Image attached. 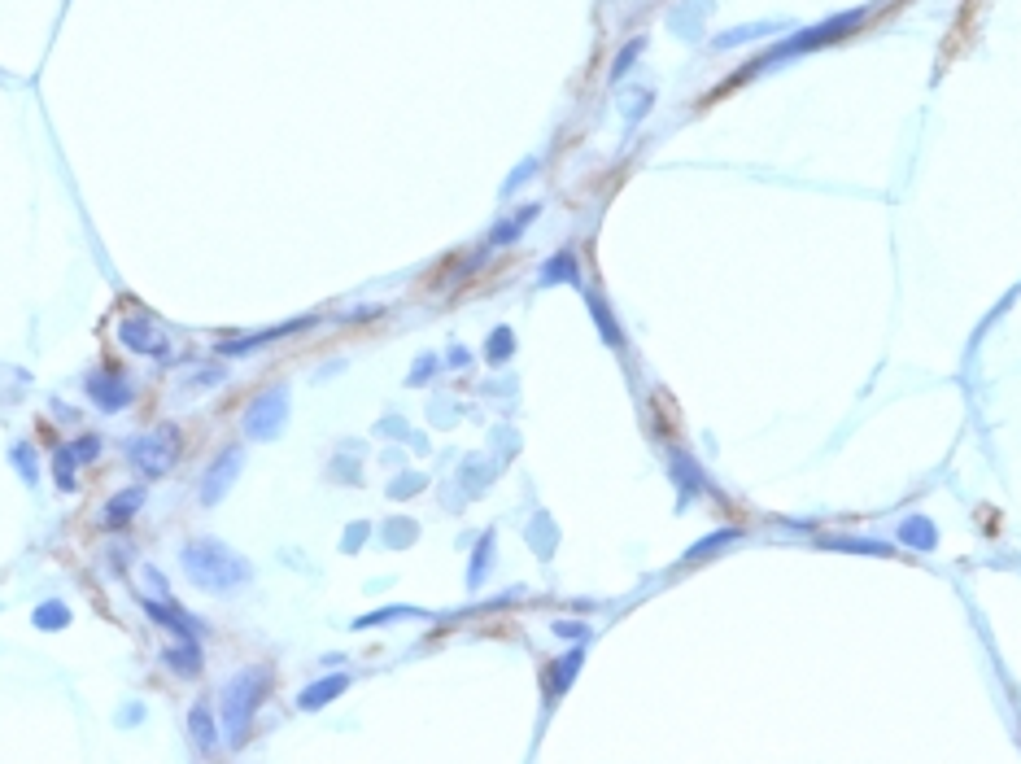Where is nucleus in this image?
Instances as JSON below:
<instances>
[{"label": "nucleus", "mask_w": 1021, "mask_h": 764, "mask_svg": "<svg viewBox=\"0 0 1021 764\" xmlns=\"http://www.w3.org/2000/svg\"><path fill=\"white\" fill-rule=\"evenodd\" d=\"M179 568H184L192 586L206 594H232L254 577V564L245 555H236L227 542H219V537H192V542H184Z\"/></svg>", "instance_id": "f257e3e1"}, {"label": "nucleus", "mask_w": 1021, "mask_h": 764, "mask_svg": "<svg viewBox=\"0 0 1021 764\" xmlns=\"http://www.w3.org/2000/svg\"><path fill=\"white\" fill-rule=\"evenodd\" d=\"M873 9L869 5H856V9H843V14H830L825 22H816V27H799V31H790V40H777L773 49H768L760 62H751L747 70H738V79H755V75H764L768 66H777V62H790V57H799V53H816V49H830V44H838V40H847L851 31L860 27L864 18H869Z\"/></svg>", "instance_id": "f03ea898"}, {"label": "nucleus", "mask_w": 1021, "mask_h": 764, "mask_svg": "<svg viewBox=\"0 0 1021 764\" xmlns=\"http://www.w3.org/2000/svg\"><path fill=\"white\" fill-rule=\"evenodd\" d=\"M271 686V673L262 664H249L240 673L227 677L223 695H219V712H223V738L227 747H245L249 743V725L258 716V703Z\"/></svg>", "instance_id": "7ed1b4c3"}, {"label": "nucleus", "mask_w": 1021, "mask_h": 764, "mask_svg": "<svg viewBox=\"0 0 1021 764\" xmlns=\"http://www.w3.org/2000/svg\"><path fill=\"white\" fill-rule=\"evenodd\" d=\"M179 459V428L175 424H158L149 433L127 437V463L140 468L144 476H166Z\"/></svg>", "instance_id": "20e7f679"}, {"label": "nucleus", "mask_w": 1021, "mask_h": 764, "mask_svg": "<svg viewBox=\"0 0 1021 764\" xmlns=\"http://www.w3.org/2000/svg\"><path fill=\"white\" fill-rule=\"evenodd\" d=\"M288 411H293V393H288V385H271V389H262L258 398L249 402L240 428H245L249 441H275L284 433V424H288Z\"/></svg>", "instance_id": "39448f33"}, {"label": "nucleus", "mask_w": 1021, "mask_h": 764, "mask_svg": "<svg viewBox=\"0 0 1021 764\" xmlns=\"http://www.w3.org/2000/svg\"><path fill=\"white\" fill-rule=\"evenodd\" d=\"M240 463H245V450H240V446H223L219 450V459L201 472V507L223 503V494L236 485V476H240Z\"/></svg>", "instance_id": "423d86ee"}, {"label": "nucleus", "mask_w": 1021, "mask_h": 764, "mask_svg": "<svg viewBox=\"0 0 1021 764\" xmlns=\"http://www.w3.org/2000/svg\"><path fill=\"white\" fill-rule=\"evenodd\" d=\"M83 389H88V402L92 407H101L105 415H114V411H127L131 402H136V389H131V380L127 376H118V372H92L88 380H83Z\"/></svg>", "instance_id": "0eeeda50"}, {"label": "nucleus", "mask_w": 1021, "mask_h": 764, "mask_svg": "<svg viewBox=\"0 0 1021 764\" xmlns=\"http://www.w3.org/2000/svg\"><path fill=\"white\" fill-rule=\"evenodd\" d=\"M118 341H123L127 350H136V354L171 358V345H166V337L158 332V324H153L149 315H127V319H118Z\"/></svg>", "instance_id": "6e6552de"}, {"label": "nucleus", "mask_w": 1021, "mask_h": 764, "mask_svg": "<svg viewBox=\"0 0 1021 764\" xmlns=\"http://www.w3.org/2000/svg\"><path fill=\"white\" fill-rule=\"evenodd\" d=\"M140 607H144V612H149L153 620H158V625L171 629V634H175L179 642H201V634H206V629H201V620H197V616H188L184 607H175V603L140 599Z\"/></svg>", "instance_id": "1a4fd4ad"}, {"label": "nucleus", "mask_w": 1021, "mask_h": 764, "mask_svg": "<svg viewBox=\"0 0 1021 764\" xmlns=\"http://www.w3.org/2000/svg\"><path fill=\"white\" fill-rule=\"evenodd\" d=\"M310 324H315V315H302V319H293V324H280V328H262V332H254V337H236V341H219V345H214V354H223V358H240V354L258 350V345H267V341L293 337V332H302V328H310Z\"/></svg>", "instance_id": "9d476101"}, {"label": "nucleus", "mask_w": 1021, "mask_h": 764, "mask_svg": "<svg viewBox=\"0 0 1021 764\" xmlns=\"http://www.w3.org/2000/svg\"><path fill=\"white\" fill-rule=\"evenodd\" d=\"M188 738L197 756H214V747H219V730H214V712L206 708V699H197L188 708Z\"/></svg>", "instance_id": "9b49d317"}, {"label": "nucleus", "mask_w": 1021, "mask_h": 764, "mask_svg": "<svg viewBox=\"0 0 1021 764\" xmlns=\"http://www.w3.org/2000/svg\"><path fill=\"white\" fill-rule=\"evenodd\" d=\"M345 690H350V673L319 677V682H310L302 695H297V708H302V712H319V708H328L332 699H341Z\"/></svg>", "instance_id": "f8f14e48"}, {"label": "nucleus", "mask_w": 1021, "mask_h": 764, "mask_svg": "<svg viewBox=\"0 0 1021 764\" xmlns=\"http://www.w3.org/2000/svg\"><path fill=\"white\" fill-rule=\"evenodd\" d=\"M786 27H790V22H782V18H764V22H747V27H729V31H720L712 40V49H738V44H751V40H760V35H782Z\"/></svg>", "instance_id": "ddd939ff"}, {"label": "nucleus", "mask_w": 1021, "mask_h": 764, "mask_svg": "<svg viewBox=\"0 0 1021 764\" xmlns=\"http://www.w3.org/2000/svg\"><path fill=\"white\" fill-rule=\"evenodd\" d=\"M899 546H912V551H934L939 546V529H934L930 516H904L899 520Z\"/></svg>", "instance_id": "4468645a"}, {"label": "nucleus", "mask_w": 1021, "mask_h": 764, "mask_svg": "<svg viewBox=\"0 0 1021 764\" xmlns=\"http://www.w3.org/2000/svg\"><path fill=\"white\" fill-rule=\"evenodd\" d=\"M537 284H542V289H555V284H581V271H576V254H572V249H559L555 258H546V267L537 271Z\"/></svg>", "instance_id": "2eb2a0df"}, {"label": "nucleus", "mask_w": 1021, "mask_h": 764, "mask_svg": "<svg viewBox=\"0 0 1021 764\" xmlns=\"http://www.w3.org/2000/svg\"><path fill=\"white\" fill-rule=\"evenodd\" d=\"M712 14V0H686V9H672L668 14V27L681 31L686 40H699V22Z\"/></svg>", "instance_id": "dca6fc26"}, {"label": "nucleus", "mask_w": 1021, "mask_h": 764, "mask_svg": "<svg viewBox=\"0 0 1021 764\" xmlns=\"http://www.w3.org/2000/svg\"><path fill=\"white\" fill-rule=\"evenodd\" d=\"M144 507V489H123V494H114L110 503H105V524H110V529H123V524L136 516V511Z\"/></svg>", "instance_id": "f3484780"}, {"label": "nucleus", "mask_w": 1021, "mask_h": 764, "mask_svg": "<svg viewBox=\"0 0 1021 764\" xmlns=\"http://www.w3.org/2000/svg\"><path fill=\"white\" fill-rule=\"evenodd\" d=\"M742 537V529H716V533H707V537H699V542L690 546L686 555H681V564H699V559H707V555H716V551H725L729 542H738Z\"/></svg>", "instance_id": "a211bd4d"}, {"label": "nucleus", "mask_w": 1021, "mask_h": 764, "mask_svg": "<svg viewBox=\"0 0 1021 764\" xmlns=\"http://www.w3.org/2000/svg\"><path fill=\"white\" fill-rule=\"evenodd\" d=\"M31 625L40 629V634H57V629L70 625V607H66L62 599H44V603L31 612Z\"/></svg>", "instance_id": "6ab92c4d"}, {"label": "nucleus", "mask_w": 1021, "mask_h": 764, "mask_svg": "<svg viewBox=\"0 0 1021 764\" xmlns=\"http://www.w3.org/2000/svg\"><path fill=\"white\" fill-rule=\"evenodd\" d=\"M494 542H498V533L485 529V537H480L476 551H472V568H467V590H480V581H485L489 564H494Z\"/></svg>", "instance_id": "aec40b11"}, {"label": "nucleus", "mask_w": 1021, "mask_h": 764, "mask_svg": "<svg viewBox=\"0 0 1021 764\" xmlns=\"http://www.w3.org/2000/svg\"><path fill=\"white\" fill-rule=\"evenodd\" d=\"M166 668H175L179 677H197L201 673V647L197 642H179V647H166Z\"/></svg>", "instance_id": "412c9836"}, {"label": "nucleus", "mask_w": 1021, "mask_h": 764, "mask_svg": "<svg viewBox=\"0 0 1021 764\" xmlns=\"http://www.w3.org/2000/svg\"><path fill=\"white\" fill-rule=\"evenodd\" d=\"M581 660H585V651H568L563 660L550 664V668H555V673H550V699L563 695V690L576 682V673H581Z\"/></svg>", "instance_id": "4be33fe9"}, {"label": "nucleus", "mask_w": 1021, "mask_h": 764, "mask_svg": "<svg viewBox=\"0 0 1021 764\" xmlns=\"http://www.w3.org/2000/svg\"><path fill=\"white\" fill-rule=\"evenodd\" d=\"M590 315H594V324H598V332H603V341L611 345V350H624V332L616 328V319H611V306H607L598 293H590Z\"/></svg>", "instance_id": "5701e85b"}, {"label": "nucleus", "mask_w": 1021, "mask_h": 764, "mask_svg": "<svg viewBox=\"0 0 1021 764\" xmlns=\"http://www.w3.org/2000/svg\"><path fill=\"white\" fill-rule=\"evenodd\" d=\"M79 450L75 446H57V455H53V476H57V489L62 494H75V468H79Z\"/></svg>", "instance_id": "b1692460"}, {"label": "nucleus", "mask_w": 1021, "mask_h": 764, "mask_svg": "<svg viewBox=\"0 0 1021 764\" xmlns=\"http://www.w3.org/2000/svg\"><path fill=\"white\" fill-rule=\"evenodd\" d=\"M542 214V206H524V210H515V219L511 223H502V228H494V236H489V245H511V241H520V232L528 228V223Z\"/></svg>", "instance_id": "393cba45"}, {"label": "nucleus", "mask_w": 1021, "mask_h": 764, "mask_svg": "<svg viewBox=\"0 0 1021 764\" xmlns=\"http://www.w3.org/2000/svg\"><path fill=\"white\" fill-rule=\"evenodd\" d=\"M830 551H856V555H895L891 542H869V537H825Z\"/></svg>", "instance_id": "a878e982"}, {"label": "nucleus", "mask_w": 1021, "mask_h": 764, "mask_svg": "<svg viewBox=\"0 0 1021 764\" xmlns=\"http://www.w3.org/2000/svg\"><path fill=\"white\" fill-rule=\"evenodd\" d=\"M9 459H14V468H18V476H22V485H31V489H35V481H40V468H35V450H31V441H14V446H9Z\"/></svg>", "instance_id": "bb28decb"}, {"label": "nucleus", "mask_w": 1021, "mask_h": 764, "mask_svg": "<svg viewBox=\"0 0 1021 764\" xmlns=\"http://www.w3.org/2000/svg\"><path fill=\"white\" fill-rule=\"evenodd\" d=\"M642 53H646V35H638V40H629V44H624V49L616 53V62H611V75H607V79H611V83H624V75H629L633 62H638Z\"/></svg>", "instance_id": "cd10ccee"}, {"label": "nucleus", "mask_w": 1021, "mask_h": 764, "mask_svg": "<svg viewBox=\"0 0 1021 764\" xmlns=\"http://www.w3.org/2000/svg\"><path fill=\"white\" fill-rule=\"evenodd\" d=\"M511 354H515V332L511 328H494V332H489V341H485V358H489V363L502 367Z\"/></svg>", "instance_id": "c85d7f7f"}, {"label": "nucleus", "mask_w": 1021, "mask_h": 764, "mask_svg": "<svg viewBox=\"0 0 1021 764\" xmlns=\"http://www.w3.org/2000/svg\"><path fill=\"white\" fill-rule=\"evenodd\" d=\"M668 468H672V476H677V481H681V494H686V498H690V494H694V489H699V485H707L703 476H699V468H690V459H686V455H672V463H668Z\"/></svg>", "instance_id": "c756f323"}, {"label": "nucleus", "mask_w": 1021, "mask_h": 764, "mask_svg": "<svg viewBox=\"0 0 1021 764\" xmlns=\"http://www.w3.org/2000/svg\"><path fill=\"white\" fill-rule=\"evenodd\" d=\"M402 616H424V612H419V607H380V612H371V616H358V620H354V629L389 625V620H402Z\"/></svg>", "instance_id": "7c9ffc66"}, {"label": "nucleus", "mask_w": 1021, "mask_h": 764, "mask_svg": "<svg viewBox=\"0 0 1021 764\" xmlns=\"http://www.w3.org/2000/svg\"><path fill=\"white\" fill-rule=\"evenodd\" d=\"M424 485H428V476H419V472H402L398 481L389 485V498H415Z\"/></svg>", "instance_id": "2f4dec72"}, {"label": "nucleus", "mask_w": 1021, "mask_h": 764, "mask_svg": "<svg viewBox=\"0 0 1021 764\" xmlns=\"http://www.w3.org/2000/svg\"><path fill=\"white\" fill-rule=\"evenodd\" d=\"M384 529H389V533H384V542H389V546H411L419 524H415V520H389Z\"/></svg>", "instance_id": "473e14b6"}, {"label": "nucleus", "mask_w": 1021, "mask_h": 764, "mask_svg": "<svg viewBox=\"0 0 1021 764\" xmlns=\"http://www.w3.org/2000/svg\"><path fill=\"white\" fill-rule=\"evenodd\" d=\"M537 171H542V162H537V158H524V162H520V166H515V171H511V179H507V184H502V197H511L515 188H520V184H528V175H537Z\"/></svg>", "instance_id": "72a5a7b5"}, {"label": "nucleus", "mask_w": 1021, "mask_h": 764, "mask_svg": "<svg viewBox=\"0 0 1021 764\" xmlns=\"http://www.w3.org/2000/svg\"><path fill=\"white\" fill-rule=\"evenodd\" d=\"M651 101H655V92H638V97H629V105H624V118H629V127L638 123V118H646V110H651Z\"/></svg>", "instance_id": "f704fd0d"}, {"label": "nucleus", "mask_w": 1021, "mask_h": 764, "mask_svg": "<svg viewBox=\"0 0 1021 764\" xmlns=\"http://www.w3.org/2000/svg\"><path fill=\"white\" fill-rule=\"evenodd\" d=\"M367 533H371V524H367V520H358V524H350V533H345V537H341V551H345V555H354V551H358V546H363V542H367Z\"/></svg>", "instance_id": "c9c22d12"}, {"label": "nucleus", "mask_w": 1021, "mask_h": 764, "mask_svg": "<svg viewBox=\"0 0 1021 764\" xmlns=\"http://www.w3.org/2000/svg\"><path fill=\"white\" fill-rule=\"evenodd\" d=\"M555 634H559V638H572V642H576V638H585V634H590V629H585L581 620H555Z\"/></svg>", "instance_id": "e433bc0d"}, {"label": "nucleus", "mask_w": 1021, "mask_h": 764, "mask_svg": "<svg viewBox=\"0 0 1021 764\" xmlns=\"http://www.w3.org/2000/svg\"><path fill=\"white\" fill-rule=\"evenodd\" d=\"M219 380H223V367H201V372L188 380V389H197V385H219Z\"/></svg>", "instance_id": "4c0bfd02"}, {"label": "nucleus", "mask_w": 1021, "mask_h": 764, "mask_svg": "<svg viewBox=\"0 0 1021 764\" xmlns=\"http://www.w3.org/2000/svg\"><path fill=\"white\" fill-rule=\"evenodd\" d=\"M432 372H437V358H419V363L411 367V385H424Z\"/></svg>", "instance_id": "58836bf2"}, {"label": "nucleus", "mask_w": 1021, "mask_h": 764, "mask_svg": "<svg viewBox=\"0 0 1021 764\" xmlns=\"http://www.w3.org/2000/svg\"><path fill=\"white\" fill-rule=\"evenodd\" d=\"M131 721H144V708L136 703V708H127V712H118V725H131Z\"/></svg>", "instance_id": "ea45409f"}, {"label": "nucleus", "mask_w": 1021, "mask_h": 764, "mask_svg": "<svg viewBox=\"0 0 1021 764\" xmlns=\"http://www.w3.org/2000/svg\"><path fill=\"white\" fill-rule=\"evenodd\" d=\"M450 367H467V350H463V345H454V350H450Z\"/></svg>", "instance_id": "a19ab883"}]
</instances>
